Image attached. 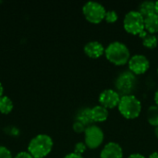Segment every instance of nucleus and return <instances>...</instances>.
<instances>
[{
  "label": "nucleus",
  "instance_id": "16",
  "mask_svg": "<svg viewBox=\"0 0 158 158\" xmlns=\"http://www.w3.org/2000/svg\"><path fill=\"white\" fill-rule=\"evenodd\" d=\"M13 107H14L13 102L8 96L3 95L0 97V113L5 115L9 114L12 111Z\"/></svg>",
  "mask_w": 158,
  "mask_h": 158
},
{
  "label": "nucleus",
  "instance_id": "29",
  "mask_svg": "<svg viewBox=\"0 0 158 158\" xmlns=\"http://www.w3.org/2000/svg\"><path fill=\"white\" fill-rule=\"evenodd\" d=\"M155 134H156V138H158V126L156 127V129H155Z\"/></svg>",
  "mask_w": 158,
  "mask_h": 158
},
{
  "label": "nucleus",
  "instance_id": "24",
  "mask_svg": "<svg viewBox=\"0 0 158 158\" xmlns=\"http://www.w3.org/2000/svg\"><path fill=\"white\" fill-rule=\"evenodd\" d=\"M64 158H83L82 156L81 155H78V154H75V153H70V154H68Z\"/></svg>",
  "mask_w": 158,
  "mask_h": 158
},
{
  "label": "nucleus",
  "instance_id": "19",
  "mask_svg": "<svg viewBox=\"0 0 158 158\" xmlns=\"http://www.w3.org/2000/svg\"><path fill=\"white\" fill-rule=\"evenodd\" d=\"M118 19V16L117 14L116 11L114 10H109L106 11V17H105V20L108 23H115Z\"/></svg>",
  "mask_w": 158,
  "mask_h": 158
},
{
  "label": "nucleus",
  "instance_id": "28",
  "mask_svg": "<svg viewBox=\"0 0 158 158\" xmlns=\"http://www.w3.org/2000/svg\"><path fill=\"white\" fill-rule=\"evenodd\" d=\"M3 94H4V87H3V85H2V83L0 82V97L4 95Z\"/></svg>",
  "mask_w": 158,
  "mask_h": 158
},
{
  "label": "nucleus",
  "instance_id": "17",
  "mask_svg": "<svg viewBox=\"0 0 158 158\" xmlns=\"http://www.w3.org/2000/svg\"><path fill=\"white\" fill-rule=\"evenodd\" d=\"M147 120L148 123L152 126H158V106H152L147 110Z\"/></svg>",
  "mask_w": 158,
  "mask_h": 158
},
{
  "label": "nucleus",
  "instance_id": "2",
  "mask_svg": "<svg viewBox=\"0 0 158 158\" xmlns=\"http://www.w3.org/2000/svg\"><path fill=\"white\" fill-rule=\"evenodd\" d=\"M105 55L109 62L117 66L125 65L131 58L130 49L121 42H113L109 44L105 50Z\"/></svg>",
  "mask_w": 158,
  "mask_h": 158
},
{
  "label": "nucleus",
  "instance_id": "18",
  "mask_svg": "<svg viewBox=\"0 0 158 158\" xmlns=\"http://www.w3.org/2000/svg\"><path fill=\"white\" fill-rule=\"evenodd\" d=\"M90 109L91 108H85L82 109L79 112L78 116H77V121L81 122L82 124H84L85 126H90L92 125L91 123L93 122L91 116H90Z\"/></svg>",
  "mask_w": 158,
  "mask_h": 158
},
{
  "label": "nucleus",
  "instance_id": "26",
  "mask_svg": "<svg viewBox=\"0 0 158 158\" xmlns=\"http://www.w3.org/2000/svg\"><path fill=\"white\" fill-rule=\"evenodd\" d=\"M148 158H158V152H155V153L151 154Z\"/></svg>",
  "mask_w": 158,
  "mask_h": 158
},
{
  "label": "nucleus",
  "instance_id": "20",
  "mask_svg": "<svg viewBox=\"0 0 158 158\" xmlns=\"http://www.w3.org/2000/svg\"><path fill=\"white\" fill-rule=\"evenodd\" d=\"M72 128H73V131H74L76 133H82V132H84L85 130H86V126H85L84 124H82L81 122L77 121V120L73 123Z\"/></svg>",
  "mask_w": 158,
  "mask_h": 158
},
{
  "label": "nucleus",
  "instance_id": "14",
  "mask_svg": "<svg viewBox=\"0 0 158 158\" xmlns=\"http://www.w3.org/2000/svg\"><path fill=\"white\" fill-rule=\"evenodd\" d=\"M139 36L142 38V40H143V46H145L146 48L153 49V48H156V47L157 46V36H156L155 34L148 33V32L144 30Z\"/></svg>",
  "mask_w": 158,
  "mask_h": 158
},
{
  "label": "nucleus",
  "instance_id": "11",
  "mask_svg": "<svg viewBox=\"0 0 158 158\" xmlns=\"http://www.w3.org/2000/svg\"><path fill=\"white\" fill-rule=\"evenodd\" d=\"M84 53L91 58H98L105 54L106 48L97 41H91L84 45Z\"/></svg>",
  "mask_w": 158,
  "mask_h": 158
},
{
  "label": "nucleus",
  "instance_id": "9",
  "mask_svg": "<svg viewBox=\"0 0 158 158\" xmlns=\"http://www.w3.org/2000/svg\"><path fill=\"white\" fill-rule=\"evenodd\" d=\"M120 98L121 96L117 91L113 89H106L100 94L99 103L106 109H111L118 106Z\"/></svg>",
  "mask_w": 158,
  "mask_h": 158
},
{
  "label": "nucleus",
  "instance_id": "4",
  "mask_svg": "<svg viewBox=\"0 0 158 158\" xmlns=\"http://www.w3.org/2000/svg\"><path fill=\"white\" fill-rule=\"evenodd\" d=\"M123 26L127 32L140 35L144 31V18L136 10L128 12L123 19Z\"/></svg>",
  "mask_w": 158,
  "mask_h": 158
},
{
  "label": "nucleus",
  "instance_id": "1",
  "mask_svg": "<svg viewBox=\"0 0 158 158\" xmlns=\"http://www.w3.org/2000/svg\"><path fill=\"white\" fill-rule=\"evenodd\" d=\"M53 140L47 134H38L33 137L28 144V152L33 158H44L52 151Z\"/></svg>",
  "mask_w": 158,
  "mask_h": 158
},
{
  "label": "nucleus",
  "instance_id": "25",
  "mask_svg": "<svg viewBox=\"0 0 158 158\" xmlns=\"http://www.w3.org/2000/svg\"><path fill=\"white\" fill-rule=\"evenodd\" d=\"M128 158H146L144 157L143 155H141V154H132V155H131Z\"/></svg>",
  "mask_w": 158,
  "mask_h": 158
},
{
  "label": "nucleus",
  "instance_id": "27",
  "mask_svg": "<svg viewBox=\"0 0 158 158\" xmlns=\"http://www.w3.org/2000/svg\"><path fill=\"white\" fill-rule=\"evenodd\" d=\"M155 102L156 104V106H158V90L156 92V94H155Z\"/></svg>",
  "mask_w": 158,
  "mask_h": 158
},
{
  "label": "nucleus",
  "instance_id": "7",
  "mask_svg": "<svg viewBox=\"0 0 158 158\" xmlns=\"http://www.w3.org/2000/svg\"><path fill=\"white\" fill-rule=\"evenodd\" d=\"M104 141V132L96 125H90L86 127L84 131V143L90 149L98 148Z\"/></svg>",
  "mask_w": 158,
  "mask_h": 158
},
{
  "label": "nucleus",
  "instance_id": "8",
  "mask_svg": "<svg viewBox=\"0 0 158 158\" xmlns=\"http://www.w3.org/2000/svg\"><path fill=\"white\" fill-rule=\"evenodd\" d=\"M128 63L130 71L134 75H141L145 73L150 67L148 58L143 55H135L131 56Z\"/></svg>",
  "mask_w": 158,
  "mask_h": 158
},
{
  "label": "nucleus",
  "instance_id": "32",
  "mask_svg": "<svg viewBox=\"0 0 158 158\" xmlns=\"http://www.w3.org/2000/svg\"><path fill=\"white\" fill-rule=\"evenodd\" d=\"M157 39H158V36H157Z\"/></svg>",
  "mask_w": 158,
  "mask_h": 158
},
{
  "label": "nucleus",
  "instance_id": "21",
  "mask_svg": "<svg viewBox=\"0 0 158 158\" xmlns=\"http://www.w3.org/2000/svg\"><path fill=\"white\" fill-rule=\"evenodd\" d=\"M86 144L84 143H78L75 144V147H74V152L75 154H78V155H82L85 151H86Z\"/></svg>",
  "mask_w": 158,
  "mask_h": 158
},
{
  "label": "nucleus",
  "instance_id": "10",
  "mask_svg": "<svg viewBox=\"0 0 158 158\" xmlns=\"http://www.w3.org/2000/svg\"><path fill=\"white\" fill-rule=\"evenodd\" d=\"M100 158H123V150L118 143L110 142L102 149Z\"/></svg>",
  "mask_w": 158,
  "mask_h": 158
},
{
  "label": "nucleus",
  "instance_id": "12",
  "mask_svg": "<svg viewBox=\"0 0 158 158\" xmlns=\"http://www.w3.org/2000/svg\"><path fill=\"white\" fill-rule=\"evenodd\" d=\"M90 116L93 122H104L108 118V110L101 105L90 109Z\"/></svg>",
  "mask_w": 158,
  "mask_h": 158
},
{
  "label": "nucleus",
  "instance_id": "22",
  "mask_svg": "<svg viewBox=\"0 0 158 158\" xmlns=\"http://www.w3.org/2000/svg\"><path fill=\"white\" fill-rule=\"evenodd\" d=\"M0 158H13L11 152L5 146L0 145Z\"/></svg>",
  "mask_w": 158,
  "mask_h": 158
},
{
  "label": "nucleus",
  "instance_id": "6",
  "mask_svg": "<svg viewBox=\"0 0 158 158\" xmlns=\"http://www.w3.org/2000/svg\"><path fill=\"white\" fill-rule=\"evenodd\" d=\"M136 81H137L136 77L132 72L126 71L121 73L116 81V87L118 93L119 94H123L122 96L130 95L136 86Z\"/></svg>",
  "mask_w": 158,
  "mask_h": 158
},
{
  "label": "nucleus",
  "instance_id": "3",
  "mask_svg": "<svg viewBox=\"0 0 158 158\" xmlns=\"http://www.w3.org/2000/svg\"><path fill=\"white\" fill-rule=\"evenodd\" d=\"M119 113L128 119L138 118L142 111V104L140 100L133 94L121 96L118 106Z\"/></svg>",
  "mask_w": 158,
  "mask_h": 158
},
{
  "label": "nucleus",
  "instance_id": "13",
  "mask_svg": "<svg viewBox=\"0 0 158 158\" xmlns=\"http://www.w3.org/2000/svg\"><path fill=\"white\" fill-rule=\"evenodd\" d=\"M144 30L151 34L158 32V14L155 13L144 18Z\"/></svg>",
  "mask_w": 158,
  "mask_h": 158
},
{
  "label": "nucleus",
  "instance_id": "23",
  "mask_svg": "<svg viewBox=\"0 0 158 158\" xmlns=\"http://www.w3.org/2000/svg\"><path fill=\"white\" fill-rule=\"evenodd\" d=\"M14 158H33V156L29 152H19L15 156Z\"/></svg>",
  "mask_w": 158,
  "mask_h": 158
},
{
  "label": "nucleus",
  "instance_id": "30",
  "mask_svg": "<svg viewBox=\"0 0 158 158\" xmlns=\"http://www.w3.org/2000/svg\"><path fill=\"white\" fill-rule=\"evenodd\" d=\"M156 14H158V1L156 2Z\"/></svg>",
  "mask_w": 158,
  "mask_h": 158
},
{
  "label": "nucleus",
  "instance_id": "31",
  "mask_svg": "<svg viewBox=\"0 0 158 158\" xmlns=\"http://www.w3.org/2000/svg\"><path fill=\"white\" fill-rule=\"evenodd\" d=\"M157 74H158V69H157Z\"/></svg>",
  "mask_w": 158,
  "mask_h": 158
},
{
  "label": "nucleus",
  "instance_id": "5",
  "mask_svg": "<svg viewBox=\"0 0 158 158\" xmlns=\"http://www.w3.org/2000/svg\"><path fill=\"white\" fill-rule=\"evenodd\" d=\"M82 13L89 22L98 24L105 19L106 10L102 4L89 1L82 6Z\"/></svg>",
  "mask_w": 158,
  "mask_h": 158
},
{
  "label": "nucleus",
  "instance_id": "15",
  "mask_svg": "<svg viewBox=\"0 0 158 158\" xmlns=\"http://www.w3.org/2000/svg\"><path fill=\"white\" fill-rule=\"evenodd\" d=\"M138 12L143 17V18H146L152 14H155L156 13V2H153V1H145V2H143L140 6H139V10Z\"/></svg>",
  "mask_w": 158,
  "mask_h": 158
}]
</instances>
